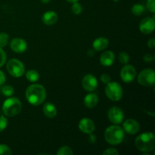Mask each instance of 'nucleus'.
I'll return each instance as SVG.
<instances>
[{"label": "nucleus", "mask_w": 155, "mask_h": 155, "mask_svg": "<svg viewBox=\"0 0 155 155\" xmlns=\"http://www.w3.org/2000/svg\"><path fill=\"white\" fill-rule=\"evenodd\" d=\"M83 87L88 92H92L98 86V80L95 76L92 74H86L82 80Z\"/></svg>", "instance_id": "nucleus-10"}, {"label": "nucleus", "mask_w": 155, "mask_h": 155, "mask_svg": "<svg viewBox=\"0 0 155 155\" xmlns=\"http://www.w3.org/2000/svg\"><path fill=\"white\" fill-rule=\"evenodd\" d=\"M58 18V17L57 13L52 12V11H50V12H45L42 15V22L45 25H52L57 22Z\"/></svg>", "instance_id": "nucleus-16"}, {"label": "nucleus", "mask_w": 155, "mask_h": 155, "mask_svg": "<svg viewBox=\"0 0 155 155\" xmlns=\"http://www.w3.org/2000/svg\"><path fill=\"white\" fill-rule=\"evenodd\" d=\"M26 78L30 82L34 83L39 80V74L36 71V70H30L26 73Z\"/></svg>", "instance_id": "nucleus-20"}, {"label": "nucleus", "mask_w": 155, "mask_h": 155, "mask_svg": "<svg viewBox=\"0 0 155 155\" xmlns=\"http://www.w3.org/2000/svg\"><path fill=\"white\" fill-rule=\"evenodd\" d=\"M43 113L48 118H54L57 115V108L52 103L47 102L43 106Z\"/></svg>", "instance_id": "nucleus-19"}, {"label": "nucleus", "mask_w": 155, "mask_h": 155, "mask_svg": "<svg viewBox=\"0 0 155 155\" xmlns=\"http://www.w3.org/2000/svg\"><path fill=\"white\" fill-rule=\"evenodd\" d=\"M118 59H119V61L120 62L121 64L125 65L129 63V61H130V56H129V54H127V52L123 51V52L120 53Z\"/></svg>", "instance_id": "nucleus-25"}, {"label": "nucleus", "mask_w": 155, "mask_h": 155, "mask_svg": "<svg viewBox=\"0 0 155 155\" xmlns=\"http://www.w3.org/2000/svg\"><path fill=\"white\" fill-rule=\"evenodd\" d=\"M114 2H118V1H119V0H114Z\"/></svg>", "instance_id": "nucleus-40"}, {"label": "nucleus", "mask_w": 155, "mask_h": 155, "mask_svg": "<svg viewBox=\"0 0 155 155\" xmlns=\"http://www.w3.org/2000/svg\"><path fill=\"white\" fill-rule=\"evenodd\" d=\"M8 123V120L4 116L0 117V133H2L7 127Z\"/></svg>", "instance_id": "nucleus-28"}, {"label": "nucleus", "mask_w": 155, "mask_h": 155, "mask_svg": "<svg viewBox=\"0 0 155 155\" xmlns=\"http://www.w3.org/2000/svg\"><path fill=\"white\" fill-rule=\"evenodd\" d=\"M88 140H89V143L95 144V142H96V136H95V135L92 134V133H89V139H88Z\"/></svg>", "instance_id": "nucleus-34"}, {"label": "nucleus", "mask_w": 155, "mask_h": 155, "mask_svg": "<svg viewBox=\"0 0 155 155\" xmlns=\"http://www.w3.org/2000/svg\"><path fill=\"white\" fill-rule=\"evenodd\" d=\"M50 1H51V0H41V2H42V3H44V4H46V3H48Z\"/></svg>", "instance_id": "nucleus-38"}, {"label": "nucleus", "mask_w": 155, "mask_h": 155, "mask_svg": "<svg viewBox=\"0 0 155 155\" xmlns=\"http://www.w3.org/2000/svg\"><path fill=\"white\" fill-rule=\"evenodd\" d=\"M109 41L107 38L104 37H99L97 38L92 43V46H93L94 49L96 51H102V50L105 49L107 46H108Z\"/></svg>", "instance_id": "nucleus-18"}, {"label": "nucleus", "mask_w": 155, "mask_h": 155, "mask_svg": "<svg viewBox=\"0 0 155 155\" xmlns=\"http://www.w3.org/2000/svg\"><path fill=\"white\" fill-rule=\"evenodd\" d=\"M26 98L30 104L35 106L39 105L46 98L45 88L39 84L31 85L26 90Z\"/></svg>", "instance_id": "nucleus-1"}, {"label": "nucleus", "mask_w": 155, "mask_h": 155, "mask_svg": "<svg viewBox=\"0 0 155 155\" xmlns=\"http://www.w3.org/2000/svg\"><path fill=\"white\" fill-rule=\"evenodd\" d=\"M139 124L133 119L127 120L124 124V130L128 134H136L139 131Z\"/></svg>", "instance_id": "nucleus-14"}, {"label": "nucleus", "mask_w": 155, "mask_h": 155, "mask_svg": "<svg viewBox=\"0 0 155 155\" xmlns=\"http://www.w3.org/2000/svg\"><path fill=\"white\" fill-rule=\"evenodd\" d=\"M121 79L124 82L130 83L135 80L136 77V71L132 65L125 64L120 71Z\"/></svg>", "instance_id": "nucleus-9"}, {"label": "nucleus", "mask_w": 155, "mask_h": 155, "mask_svg": "<svg viewBox=\"0 0 155 155\" xmlns=\"http://www.w3.org/2000/svg\"><path fill=\"white\" fill-rule=\"evenodd\" d=\"M58 155H73L74 152H73L72 149L68 146H63L57 151Z\"/></svg>", "instance_id": "nucleus-22"}, {"label": "nucleus", "mask_w": 155, "mask_h": 155, "mask_svg": "<svg viewBox=\"0 0 155 155\" xmlns=\"http://www.w3.org/2000/svg\"><path fill=\"white\" fill-rule=\"evenodd\" d=\"M8 35L6 33H0V47L3 48V47L6 46L8 43Z\"/></svg>", "instance_id": "nucleus-23"}, {"label": "nucleus", "mask_w": 155, "mask_h": 155, "mask_svg": "<svg viewBox=\"0 0 155 155\" xmlns=\"http://www.w3.org/2000/svg\"><path fill=\"white\" fill-rule=\"evenodd\" d=\"M98 102V97L96 94H88L84 98V104L88 108H93Z\"/></svg>", "instance_id": "nucleus-17"}, {"label": "nucleus", "mask_w": 155, "mask_h": 155, "mask_svg": "<svg viewBox=\"0 0 155 155\" xmlns=\"http://www.w3.org/2000/svg\"><path fill=\"white\" fill-rule=\"evenodd\" d=\"M139 84L144 86H152L155 83V73L151 68H147L140 72L138 76Z\"/></svg>", "instance_id": "nucleus-7"}, {"label": "nucleus", "mask_w": 155, "mask_h": 155, "mask_svg": "<svg viewBox=\"0 0 155 155\" xmlns=\"http://www.w3.org/2000/svg\"><path fill=\"white\" fill-rule=\"evenodd\" d=\"M7 71L12 77H20L24 74L25 67L21 61L18 59H11L7 63Z\"/></svg>", "instance_id": "nucleus-6"}, {"label": "nucleus", "mask_w": 155, "mask_h": 155, "mask_svg": "<svg viewBox=\"0 0 155 155\" xmlns=\"http://www.w3.org/2000/svg\"><path fill=\"white\" fill-rule=\"evenodd\" d=\"M67 1L68 2H71V3H74V2H78L79 0H67Z\"/></svg>", "instance_id": "nucleus-39"}, {"label": "nucleus", "mask_w": 155, "mask_h": 155, "mask_svg": "<svg viewBox=\"0 0 155 155\" xmlns=\"http://www.w3.org/2000/svg\"><path fill=\"white\" fill-rule=\"evenodd\" d=\"M93 54H94V52H93V51H92V50H89V51H88V55L92 56Z\"/></svg>", "instance_id": "nucleus-37"}, {"label": "nucleus", "mask_w": 155, "mask_h": 155, "mask_svg": "<svg viewBox=\"0 0 155 155\" xmlns=\"http://www.w3.org/2000/svg\"><path fill=\"white\" fill-rule=\"evenodd\" d=\"M78 127L80 131L86 134L93 133L95 129V124L89 118H83L79 123Z\"/></svg>", "instance_id": "nucleus-13"}, {"label": "nucleus", "mask_w": 155, "mask_h": 155, "mask_svg": "<svg viewBox=\"0 0 155 155\" xmlns=\"http://www.w3.org/2000/svg\"><path fill=\"white\" fill-rule=\"evenodd\" d=\"M103 155H117L119 154V152L117 151V150L115 149V148H108V149H106L104 152L102 153Z\"/></svg>", "instance_id": "nucleus-31"}, {"label": "nucleus", "mask_w": 155, "mask_h": 155, "mask_svg": "<svg viewBox=\"0 0 155 155\" xmlns=\"http://www.w3.org/2000/svg\"><path fill=\"white\" fill-rule=\"evenodd\" d=\"M115 55L111 51H105L101 54L100 62L104 67H110L114 61Z\"/></svg>", "instance_id": "nucleus-15"}, {"label": "nucleus", "mask_w": 155, "mask_h": 155, "mask_svg": "<svg viewBox=\"0 0 155 155\" xmlns=\"http://www.w3.org/2000/svg\"><path fill=\"white\" fill-rule=\"evenodd\" d=\"M2 92L3 95H5V96L10 97L15 92L14 90V88L12 86H8V85H6V86H3L2 89Z\"/></svg>", "instance_id": "nucleus-24"}, {"label": "nucleus", "mask_w": 155, "mask_h": 155, "mask_svg": "<svg viewBox=\"0 0 155 155\" xmlns=\"http://www.w3.org/2000/svg\"><path fill=\"white\" fill-rule=\"evenodd\" d=\"M105 95L110 100L117 101L121 99L124 94L122 87L117 82H110L105 86Z\"/></svg>", "instance_id": "nucleus-5"}, {"label": "nucleus", "mask_w": 155, "mask_h": 155, "mask_svg": "<svg viewBox=\"0 0 155 155\" xmlns=\"http://www.w3.org/2000/svg\"><path fill=\"white\" fill-rule=\"evenodd\" d=\"M71 10L74 15H80L83 11V8H82L81 5L77 2H74L72 7H71Z\"/></svg>", "instance_id": "nucleus-26"}, {"label": "nucleus", "mask_w": 155, "mask_h": 155, "mask_svg": "<svg viewBox=\"0 0 155 155\" xmlns=\"http://www.w3.org/2000/svg\"><path fill=\"white\" fill-rule=\"evenodd\" d=\"M5 80H6L5 75V74L2 72V71H0V86L2 85L3 83L5 82Z\"/></svg>", "instance_id": "nucleus-36"}, {"label": "nucleus", "mask_w": 155, "mask_h": 155, "mask_svg": "<svg viewBox=\"0 0 155 155\" xmlns=\"http://www.w3.org/2000/svg\"><path fill=\"white\" fill-rule=\"evenodd\" d=\"M12 153V150L8 146L5 145H0V155H10Z\"/></svg>", "instance_id": "nucleus-27"}, {"label": "nucleus", "mask_w": 155, "mask_h": 155, "mask_svg": "<svg viewBox=\"0 0 155 155\" xmlns=\"http://www.w3.org/2000/svg\"><path fill=\"white\" fill-rule=\"evenodd\" d=\"M155 22L154 18H145L142 20L139 24V29L140 31L144 34H149L151 33L154 30Z\"/></svg>", "instance_id": "nucleus-11"}, {"label": "nucleus", "mask_w": 155, "mask_h": 155, "mask_svg": "<svg viewBox=\"0 0 155 155\" xmlns=\"http://www.w3.org/2000/svg\"><path fill=\"white\" fill-rule=\"evenodd\" d=\"M124 130L119 126H110L104 132V139L110 145H119L124 141Z\"/></svg>", "instance_id": "nucleus-3"}, {"label": "nucleus", "mask_w": 155, "mask_h": 155, "mask_svg": "<svg viewBox=\"0 0 155 155\" xmlns=\"http://www.w3.org/2000/svg\"><path fill=\"white\" fill-rule=\"evenodd\" d=\"M143 59L146 62H151L152 61H154V57L153 55H151V54H146L143 57Z\"/></svg>", "instance_id": "nucleus-33"}, {"label": "nucleus", "mask_w": 155, "mask_h": 155, "mask_svg": "<svg viewBox=\"0 0 155 155\" xmlns=\"http://www.w3.org/2000/svg\"><path fill=\"white\" fill-rule=\"evenodd\" d=\"M146 7L151 13L155 12V0H148L146 3Z\"/></svg>", "instance_id": "nucleus-29"}, {"label": "nucleus", "mask_w": 155, "mask_h": 155, "mask_svg": "<svg viewBox=\"0 0 155 155\" xmlns=\"http://www.w3.org/2000/svg\"><path fill=\"white\" fill-rule=\"evenodd\" d=\"M132 13L136 16H140L145 12V7L141 4H136L132 8Z\"/></svg>", "instance_id": "nucleus-21"}, {"label": "nucleus", "mask_w": 155, "mask_h": 155, "mask_svg": "<svg viewBox=\"0 0 155 155\" xmlns=\"http://www.w3.org/2000/svg\"><path fill=\"white\" fill-rule=\"evenodd\" d=\"M136 147L142 152H150L155 148V136L152 133L139 135L135 140Z\"/></svg>", "instance_id": "nucleus-2"}, {"label": "nucleus", "mask_w": 155, "mask_h": 155, "mask_svg": "<svg viewBox=\"0 0 155 155\" xmlns=\"http://www.w3.org/2000/svg\"><path fill=\"white\" fill-rule=\"evenodd\" d=\"M22 104L18 98L11 97L4 101L2 104V111L7 117H15L21 112Z\"/></svg>", "instance_id": "nucleus-4"}, {"label": "nucleus", "mask_w": 155, "mask_h": 155, "mask_svg": "<svg viewBox=\"0 0 155 155\" xmlns=\"http://www.w3.org/2000/svg\"><path fill=\"white\" fill-rule=\"evenodd\" d=\"M10 47L16 53H23L27 50V44L24 39L21 38H15L10 42Z\"/></svg>", "instance_id": "nucleus-12"}, {"label": "nucleus", "mask_w": 155, "mask_h": 155, "mask_svg": "<svg viewBox=\"0 0 155 155\" xmlns=\"http://www.w3.org/2000/svg\"><path fill=\"white\" fill-rule=\"evenodd\" d=\"M6 58H7V57H6L5 52L4 50L0 47V68L5 64V63L6 61Z\"/></svg>", "instance_id": "nucleus-30"}, {"label": "nucleus", "mask_w": 155, "mask_h": 155, "mask_svg": "<svg viewBox=\"0 0 155 155\" xmlns=\"http://www.w3.org/2000/svg\"><path fill=\"white\" fill-rule=\"evenodd\" d=\"M148 46L151 48H154L155 47V39L154 38H151L149 39L148 42Z\"/></svg>", "instance_id": "nucleus-35"}, {"label": "nucleus", "mask_w": 155, "mask_h": 155, "mask_svg": "<svg viewBox=\"0 0 155 155\" xmlns=\"http://www.w3.org/2000/svg\"><path fill=\"white\" fill-rule=\"evenodd\" d=\"M107 117L109 120L114 124H120L124 119V111L120 107L114 106L109 109L107 112Z\"/></svg>", "instance_id": "nucleus-8"}, {"label": "nucleus", "mask_w": 155, "mask_h": 155, "mask_svg": "<svg viewBox=\"0 0 155 155\" xmlns=\"http://www.w3.org/2000/svg\"><path fill=\"white\" fill-rule=\"evenodd\" d=\"M101 80L102 81V83H104V84H107V83H110L111 79H110V77L109 74H104L101 76Z\"/></svg>", "instance_id": "nucleus-32"}]
</instances>
